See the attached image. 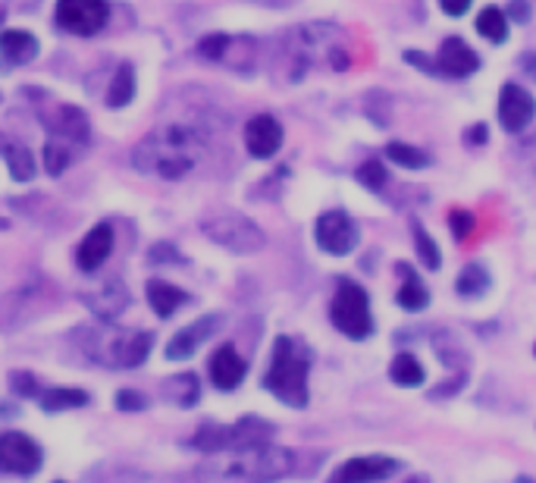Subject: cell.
I'll return each instance as SVG.
<instances>
[{
    "label": "cell",
    "mask_w": 536,
    "mask_h": 483,
    "mask_svg": "<svg viewBox=\"0 0 536 483\" xmlns=\"http://www.w3.org/2000/svg\"><path fill=\"white\" fill-rule=\"evenodd\" d=\"M132 98H135V69H132L129 63H123V66H116L113 82H110V88H107V107L120 110V107H126Z\"/></svg>",
    "instance_id": "obj_27"
},
{
    "label": "cell",
    "mask_w": 536,
    "mask_h": 483,
    "mask_svg": "<svg viewBox=\"0 0 536 483\" xmlns=\"http://www.w3.org/2000/svg\"><path fill=\"white\" fill-rule=\"evenodd\" d=\"M464 138H468L471 145H483L486 138H489V129H486L483 123H477V126H471L468 132H464Z\"/></svg>",
    "instance_id": "obj_43"
},
{
    "label": "cell",
    "mask_w": 536,
    "mask_h": 483,
    "mask_svg": "<svg viewBox=\"0 0 536 483\" xmlns=\"http://www.w3.org/2000/svg\"><path fill=\"white\" fill-rule=\"evenodd\" d=\"M10 386H13V393H19V396H38V383H35V377L26 374V371H16V374L10 377Z\"/></svg>",
    "instance_id": "obj_39"
},
{
    "label": "cell",
    "mask_w": 536,
    "mask_h": 483,
    "mask_svg": "<svg viewBox=\"0 0 536 483\" xmlns=\"http://www.w3.org/2000/svg\"><path fill=\"white\" fill-rule=\"evenodd\" d=\"M245 148H248L251 157H258V160L273 157L279 148H283V126H279V120L270 117V113L251 117L248 126H245Z\"/></svg>",
    "instance_id": "obj_16"
},
{
    "label": "cell",
    "mask_w": 536,
    "mask_h": 483,
    "mask_svg": "<svg viewBox=\"0 0 536 483\" xmlns=\"http://www.w3.org/2000/svg\"><path fill=\"white\" fill-rule=\"evenodd\" d=\"M320 63L333 69L348 66L345 32L333 22H305V26H295L279 38L276 69L283 82H301Z\"/></svg>",
    "instance_id": "obj_3"
},
{
    "label": "cell",
    "mask_w": 536,
    "mask_h": 483,
    "mask_svg": "<svg viewBox=\"0 0 536 483\" xmlns=\"http://www.w3.org/2000/svg\"><path fill=\"white\" fill-rule=\"evenodd\" d=\"M0 154H4L10 176L16 182H32L35 179V157L26 145H19V142H13V138L0 135Z\"/></svg>",
    "instance_id": "obj_25"
},
{
    "label": "cell",
    "mask_w": 536,
    "mask_h": 483,
    "mask_svg": "<svg viewBox=\"0 0 536 483\" xmlns=\"http://www.w3.org/2000/svg\"><path fill=\"white\" fill-rule=\"evenodd\" d=\"M91 342H85V352L110 367H138L151 355L154 336L151 333H135V330H91Z\"/></svg>",
    "instance_id": "obj_7"
},
{
    "label": "cell",
    "mask_w": 536,
    "mask_h": 483,
    "mask_svg": "<svg viewBox=\"0 0 536 483\" xmlns=\"http://www.w3.org/2000/svg\"><path fill=\"white\" fill-rule=\"evenodd\" d=\"M163 393H167L170 402H176L182 408H192L201 399V383L195 374H176L173 380L163 383Z\"/></svg>",
    "instance_id": "obj_28"
},
{
    "label": "cell",
    "mask_w": 536,
    "mask_h": 483,
    "mask_svg": "<svg viewBox=\"0 0 536 483\" xmlns=\"http://www.w3.org/2000/svg\"><path fill=\"white\" fill-rule=\"evenodd\" d=\"M41 289L26 286V289H16L7 298H0V330L16 327V324H26L29 317H35L44 305H41Z\"/></svg>",
    "instance_id": "obj_18"
},
{
    "label": "cell",
    "mask_w": 536,
    "mask_h": 483,
    "mask_svg": "<svg viewBox=\"0 0 536 483\" xmlns=\"http://www.w3.org/2000/svg\"><path fill=\"white\" fill-rule=\"evenodd\" d=\"M248 374V364L245 358L232 349V345H220V349L214 352L211 358V380L217 389H223V393H232V389H239L242 380Z\"/></svg>",
    "instance_id": "obj_20"
},
{
    "label": "cell",
    "mask_w": 536,
    "mask_h": 483,
    "mask_svg": "<svg viewBox=\"0 0 536 483\" xmlns=\"http://www.w3.org/2000/svg\"><path fill=\"white\" fill-rule=\"evenodd\" d=\"M330 320L333 327L348 336V339H367L374 333V311H370V295L361 283L342 280L336 283V295H333V305H330Z\"/></svg>",
    "instance_id": "obj_6"
},
{
    "label": "cell",
    "mask_w": 536,
    "mask_h": 483,
    "mask_svg": "<svg viewBox=\"0 0 536 483\" xmlns=\"http://www.w3.org/2000/svg\"><path fill=\"white\" fill-rule=\"evenodd\" d=\"M471 4H474V0H439L442 13L452 16V19H458V16L468 13V10H471Z\"/></svg>",
    "instance_id": "obj_41"
},
{
    "label": "cell",
    "mask_w": 536,
    "mask_h": 483,
    "mask_svg": "<svg viewBox=\"0 0 536 483\" xmlns=\"http://www.w3.org/2000/svg\"><path fill=\"white\" fill-rule=\"evenodd\" d=\"M405 483H430V480H427L424 474H414V477H408Z\"/></svg>",
    "instance_id": "obj_45"
},
{
    "label": "cell",
    "mask_w": 536,
    "mask_h": 483,
    "mask_svg": "<svg viewBox=\"0 0 536 483\" xmlns=\"http://www.w3.org/2000/svg\"><path fill=\"white\" fill-rule=\"evenodd\" d=\"M355 179L361 182V186L380 192L386 182H389V173H386V164L383 160H364V164L355 170Z\"/></svg>",
    "instance_id": "obj_35"
},
{
    "label": "cell",
    "mask_w": 536,
    "mask_h": 483,
    "mask_svg": "<svg viewBox=\"0 0 536 483\" xmlns=\"http://www.w3.org/2000/svg\"><path fill=\"white\" fill-rule=\"evenodd\" d=\"M314 239H317V245L326 251V255L345 258V255H352L355 245L361 242V229L352 220V214L342 211V207H336V211H326V214L317 217Z\"/></svg>",
    "instance_id": "obj_9"
},
{
    "label": "cell",
    "mask_w": 536,
    "mask_h": 483,
    "mask_svg": "<svg viewBox=\"0 0 536 483\" xmlns=\"http://www.w3.org/2000/svg\"><path fill=\"white\" fill-rule=\"evenodd\" d=\"M399 273H402V286H399V292H395V302L411 314L424 311L430 305V289L421 283V276H417L414 270H408L405 264H399Z\"/></svg>",
    "instance_id": "obj_23"
},
{
    "label": "cell",
    "mask_w": 536,
    "mask_h": 483,
    "mask_svg": "<svg viewBox=\"0 0 536 483\" xmlns=\"http://www.w3.org/2000/svg\"><path fill=\"white\" fill-rule=\"evenodd\" d=\"M41 462H44V452L32 436L16 433V430L0 433V471L29 477L41 468Z\"/></svg>",
    "instance_id": "obj_12"
},
{
    "label": "cell",
    "mask_w": 536,
    "mask_h": 483,
    "mask_svg": "<svg viewBox=\"0 0 536 483\" xmlns=\"http://www.w3.org/2000/svg\"><path fill=\"white\" fill-rule=\"evenodd\" d=\"M308 377H311V349L295 336H279L273 342L264 389L289 408H305L311 399Z\"/></svg>",
    "instance_id": "obj_4"
},
{
    "label": "cell",
    "mask_w": 536,
    "mask_h": 483,
    "mask_svg": "<svg viewBox=\"0 0 536 483\" xmlns=\"http://www.w3.org/2000/svg\"><path fill=\"white\" fill-rule=\"evenodd\" d=\"M82 405H88L85 389L57 386V389H48V393L41 396V408L44 411H66V408H82Z\"/></svg>",
    "instance_id": "obj_31"
},
{
    "label": "cell",
    "mask_w": 536,
    "mask_h": 483,
    "mask_svg": "<svg viewBox=\"0 0 536 483\" xmlns=\"http://www.w3.org/2000/svg\"><path fill=\"white\" fill-rule=\"evenodd\" d=\"M0 54H4L7 63L22 66V63H32L38 54V38L32 32H22V29H7L0 35Z\"/></svg>",
    "instance_id": "obj_22"
},
{
    "label": "cell",
    "mask_w": 536,
    "mask_h": 483,
    "mask_svg": "<svg viewBox=\"0 0 536 483\" xmlns=\"http://www.w3.org/2000/svg\"><path fill=\"white\" fill-rule=\"evenodd\" d=\"M148 402L135 393V389H123V393H116V408H123V411H142Z\"/></svg>",
    "instance_id": "obj_40"
},
{
    "label": "cell",
    "mask_w": 536,
    "mask_h": 483,
    "mask_svg": "<svg viewBox=\"0 0 536 483\" xmlns=\"http://www.w3.org/2000/svg\"><path fill=\"white\" fill-rule=\"evenodd\" d=\"M389 377H392V383L414 389V386H421L427 380V371H424V364L417 361L411 352H399V355L392 358V364H389Z\"/></svg>",
    "instance_id": "obj_26"
},
{
    "label": "cell",
    "mask_w": 536,
    "mask_h": 483,
    "mask_svg": "<svg viewBox=\"0 0 536 483\" xmlns=\"http://www.w3.org/2000/svg\"><path fill=\"white\" fill-rule=\"evenodd\" d=\"M113 251V226L110 223H101L95 226L91 233L82 239V245L76 248V264L82 273H95Z\"/></svg>",
    "instance_id": "obj_21"
},
{
    "label": "cell",
    "mask_w": 536,
    "mask_h": 483,
    "mask_svg": "<svg viewBox=\"0 0 536 483\" xmlns=\"http://www.w3.org/2000/svg\"><path fill=\"white\" fill-rule=\"evenodd\" d=\"M533 355H536V345H533Z\"/></svg>",
    "instance_id": "obj_46"
},
{
    "label": "cell",
    "mask_w": 536,
    "mask_h": 483,
    "mask_svg": "<svg viewBox=\"0 0 536 483\" xmlns=\"http://www.w3.org/2000/svg\"><path fill=\"white\" fill-rule=\"evenodd\" d=\"M411 236H414V251H417V258H421V264L427 270H439L442 267V251L439 245L430 239V233L421 226V223H411Z\"/></svg>",
    "instance_id": "obj_33"
},
{
    "label": "cell",
    "mask_w": 536,
    "mask_h": 483,
    "mask_svg": "<svg viewBox=\"0 0 536 483\" xmlns=\"http://www.w3.org/2000/svg\"><path fill=\"white\" fill-rule=\"evenodd\" d=\"M386 157L392 160V164L405 167V170H424V167L430 164V157H427L421 148L405 145V142H392V145H386Z\"/></svg>",
    "instance_id": "obj_34"
},
{
    "label": "cell",
    "mask_w": 536,
    "mask_h": 483,
    "mask_svg": "<svg viewBox=\"0 0 536 483\" xmlns=\"http://www.w3.org/2000/svg\"><path fill=\"white\" fill-rule=\"evenodd\" d=\"M220 324H223V317H220V314H207V317L195 320V324H189L185 330H179V333L170 339V345H167V358H170V361H185V358H192V355L201 349V345L220 330Z\"/></svg>",
    "instance_id": "obj_17"
},
{
    "label": "cell",
    "mask_w": 536,
    "mask_h": 483,
    "mask_svg": "<svg viewBox=\"0 0 536 483\" xmlns=\"http://www.w3.org/2000/svg\"><path fill=\"white\" fill-rule=\"evenodd\" d=\"M449 226H452V236H455L458 242H468L471 233H474V226H477V220H474L471 211H464V207H455V211L449 214Z\"/></svg>",
    "instance_id": "obj_38"
},
{
    "label": "cell",
    "mask_w": 536,
    "mask_h": 483,
    "mask_svg": "<svg viewBox=\"0 0 536 483\" xmlns=\"http://www.w3.org/2000/svg\"><path fill=\"white\" fill-rule=\"evenodd\" d=\"M110 19L107 0H57V22L60 29L91 38L98 35Z\"/></svg>",
    "instance_id": "obj_10"
},
{
    "label": "cell",
    "mask_w": 536,
    "mask_h": 483,
    "mask_svg": "<svg viewBox=\"0 0 536 483\" xmlns=\"http://www.w3.org/2000/svg\"><path fill=\"white\" fill-rule=\"evenodd\" d=\"M201 233L214 245L232 251V255H258V251H264V245H267L264 229L236 211H217L211 217H204Z\"/></svg>",
    "instance_id": "obj_5"
},
{
    "label": "cell",
    "mask_w": 536,
    "mask_h": 483,
    "mask_svg": "<svg viewBox=\"0 0 536 483\" xmlns=\"http://www.w3.org/2000/svg\"><path fill=\"white\" fill-rule=\"evenodd\" d=\"M229 38H232V35H207V38H201L198 54H201L204 60L223 63V57H226V51H229Z\"/></svg>",
    "instance_id": "obj_37"
},
{
    "label": "cell",
    "mask_w": 536,
    "mask_h": 483,
    "mask_svg": "<svg viewBox=\"0 0 536 483\" xmlns=\"http://www.w3.org/2000/svg\"><path fill=\"white\" fill-rule=\"evenodd\" d=\"M185 302H189V295H185L179 286L163 283V280H151L148 283V305L154 308L157 317H173Z\"/></svg>",
    "instance_id": "obj_24"
},
{
    "label": "cell",
    "mask_w": 536,
    "mask_h": 483,
    "mask_svg": "<svg viewBox=\"0 0 536 483\" xmlns=\"http://www.w3.org/2000/svg\"><path fill=\"white\" fill-rule=\"evenodd\" d=\"M44 126L66 142H88V117L73 104H57L44 113Z\"/></svg>",
    "instance_id": "obj_19"
},
{
    "label": "cell",
    "mask_w": 536,
    "mask_h": 483,
    "mask_svg": "<svg viewBox=\"0 0 536 483\" xmlns=\"http://www.w3.org/2000/svg\"><path fill=\"white\" fill-rule=\"evenodd\" d=\"M126 305H129V292L120 283H110L98 298H91V308H95L104 320H113L116 314H123Z\"/></svg>",
    "instance_id": "obj_30"
},
{
    "label": "cell",
    "mask_w": 536,
    "mask_h": 483,
    "mask_svg": "<svg viewBox=\"0 0 536 483\" xmlns=\"http://www.w3.org/2000/svg\"><path fill=\"white\" fill-rule=\"evenodd\" d=\"M480 69V57L464 38H446L439 44V54H436V73L439 76H449V79H468Z\"/></svg>",
    "instance_id": "obj_15"
},
{
    "label": "cell",
    "mask_w": 536,
    "mask_h": 483,
    "mask_svg": "<svg viewBox=\"0 0 536 483\" xmlns=\"http://www.w3.org/2000/svg\"><path fill=\"white\" fill-rule=\"evenodd\" d=\"M402 468L399 458H389V455H358V458H348L342 462L330 483H380L389 480L395 471Z\"/></svg>",
    "instance_id": "obj_13"
},
{
    "label": "cell",
    "mask_w": 536,
    "mask_h": 483,
    "mask_svg": "<svg viewBox=\"0 0 536 483\" xmlns=\"http://www.w3.org/2000/svg\"><path fill=\"white\" fill-rule=\"evenodd\" d=\"M505 16H508V19H515V22H521V26H524V22L530 19V0H511Z\"/></svg>",
    "instance_id": "obj_42"
},
{
    "label": "cell",
    "mask_w": 536,
    "mask_h": 483,
    "mask_svg": "<svg viewBox=\"0 0 536 483\" xmlns=\"http://www.w3.org/2000/svg\"><path fill=\"white\" fill-rule=\"evenodd\" d=\"M273 424L261 421V418H242L239 424H229V427H220V424H204L192 446L201 449V452H226V449H242V446H254V443H270L273 440Z\"/></svg>",
    "instance_id": "obj_8"
},
{
    "label": "cell",
    "mask_w": 536,
    "mask_h": 483,
    "mask_svg": "<svg viewBox=\"0 0 536 483\" xmlns=\"http://www.w3.org/2000/svg\"><path fill=\"white\" fill-rule=\"evenodd\" d=\"M499 120H502V129L511 135L524 132L536 120V98L527 88H521L515 82H505L499 91Z\"/></svg>",
    "instance_id": "obj_14"
},
{
    "label": "cell",
    "mask_w": 536,
    "mask_h": 483,
    "mask_svg": "<svg viewBox=\"0 0 536 483\" xmlns=\"http://www.w3.org/2000/svg\"><path fill=\"white\" fill-rule=\"evenodd\" d=\"M57 483H63V480H57Z\"/></svg>",
    "instance_id": "obj_47"
},
{
    "label": "cell",
    "mask_w": 536,
    "mask_h": 483,
    "mask_svg": "<svg viewBox=\"0 0 536 483\" xmlns=\"http://www.w3.org/2000/svg\"><path fill=\"white\" fill-rule=\"evenodd\" d=\"M489 289V270L483 264H468L455 280V292L461 298H480Z\"/></svg>",
    "instance_id": "obj_29"
},
{
    "label": "cell",
    "mask_w": 536,
    "mask_h": 483,
    "mask_svg": "<svg viewBox=\"0 0 536 483\" xmlns=\"http://www.w3.org/2000/svg\"><path fill=\"white\" fill-rule=\"evenodd\" d=\"M433 352L442 358V364L449 367L452 371V377L446 380V383H439L436 389H433V399H449V396H455L458 389H464V383H468V374H471V358H468V352H464V345L452 336V333H436L433 336Z\"/></svg>",
    "instance_id": "obj_11"
},
{
    "label": "cell",
    "mask_w": 536,
    "mask_h": 483,
    "mask_svg": "<svg viewBox=\"0 0 536 483\" xmlns=\"http://www.w3.org/2000/svg\"><path fill=\"white\" fill-rule=\"evenodd\" d=\"M477 32L493 41V44H502L508 38V16L499 10V7H483L480 16H477Z\"/></svg>",
    "instance_id": "obj_32"
},
{
    "label": "cell",
    "mask_w": 536,
    "mask_h": 483,
    "mask_svg": "<svg viewBox=\"0 0 536 483\" xmlns=\"http://www.w3.org/2000/svg\"><path fill=\"white\" fill-rule=\"evenodd\" d=\"M0 16H4V13H0Z\"/></svg>",
    "instance_id": "obj_48"
},
{
    "label": "cell",
    "mask_w": 536,
    "mask_h": 483,
    "mask_svg": "<svg viewBox=\"0 0 536 483\" xmlns=\"http://www.w3.org/2000/svg\"><path fill=\"white\" fill-rule=\"evenodd\" d=\"M69 160H73V154H69L66 145H60V142L44 145V170H48L51 176H63V170L69 167Z\"/></svg>",
    "instance_id": "obj_36"
},
{
    "label": "cell",
    "mask_w": 536,
    "mask_h": 483,
    "mask_svg": "<svg viewBox=\"0 0 536 483\" xmlns=\"http://www.w3.org/2000/svg\"><path fill=\"white\" fill-rule=\"evenodd\" d=\"M204 148L207 132L198 123L167 120L135 145L132 164L160 179H182L198 167Z\"/></svg>",
    "instance_id": "obj_1"
},
{
    "label": "cell",
    "mask_w": 536,
    "mask_h": 483,
    "mask_svg": "<svg viewBox=\"0 0 536 483\" xmlns=\"http://www.w3.org/2000/svg\"><path fill=\"white\" fill-rule=\"evenodd\" d=\"M521 69H524V76H530L536 82V54H524L521 57Z\"/></svg>",
    "instance_id": "obj_44"
},
{
    "label": "cell",
    "mask_w": 536,
    "mask_h": 483,
    "mask_svg": "<svg viewBox=\"0 0 536 483\" xmlns=\"http://www.w3.org/2000/svg\"><path fill=\"white\" fill-rule=\"evenodd\" d=\"M295 471V452L276 443L211 452L198 465V483H276Z\"/></svg>",
    "instance_id": "obj_2"
}]
</instances>
